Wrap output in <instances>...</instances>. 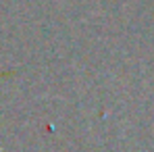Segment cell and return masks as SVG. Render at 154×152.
<instances>
[{"mask_svg": "<svg viewBox=\"0 0 154 152\" xmlns=\"http://www.w3.org/2000/svg\"><path fill=\"white\" fill-rule=\"evenodd\" d=\"M11 75V73H0V79H2V77H8Z\"/></svg>", "mask_w": 154, "mask_h": 152, "instance_id": "obj_1", "label": "cell"}]
</instances>
